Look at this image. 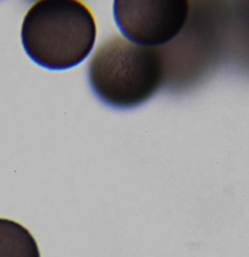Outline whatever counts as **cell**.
Returning <instances> with one entry per match:
<instances>
[{"instance_id":"obj_2","label":"cell","mask_w":249,"mask_h":257,"mask_svg":"<svg viewBox=\"0 0 249 257\" xmlns=\"http://www.w3.org/2000/svg\"><path fill=\"white\" fill-rule=\"evenodd\" d=\"M88 75L101 102L113 108H134L159 91L165 78V63L157 48L114 35L96 49Z\"/></svg>"},{"instance_id":"obj_1","label":"cell","mask_w":249,"mask_h":257,"mask_svg":"<svg viewBox=\"0 0 249 257\" xmlns=\"http://www.w3.org/2000/svg\"><path fill=\"white\" fill-rule=\"evenodd\" d=\"M21 35L24 50L35 63L48 70H67L92 51L95 18L78 0H41L27 11Z\"/></svg>"},{"instance_id":"obj_3","label":"cell","mask_w":249,"mask_h":257,"mask_svg":"<svg viewBox=\"0 0 249 257\" xmlns=\"http://www.w3.org/2000/svg\"><path fill=\"white\" fill-rule=\"evenodd\" d=\"M189 13V2L115 1L113 15L122 35L130 42L154 48L165 44L183 30Z\"/></svg>"},{"instance_id":"obj_4","label":"cell","mask_w":249,"mask_h":257,"mask_svg":"<svg viewBox=\"0 0 249 257\" xmlns=\"http://www.w3.org/2000/svg\"><path fill=\"white\" fill-rule=\"evenodd\" d=\"M0 257H40L30 231L13 220L0 218Z\"/></svg>"}]
</instances>
